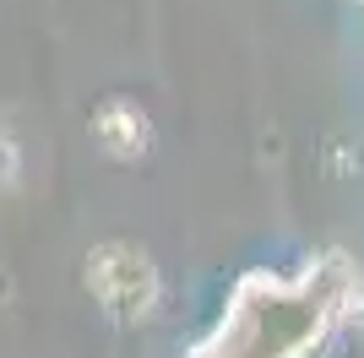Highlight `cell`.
<instances>
[{
    "label": "cell",
    "mask_w": 364,
    "mask_h": 358,
    "mask_svg": "<svg viewBox=\"0 0 364 358\" xmlns=\"http://www.w3.org/2000/svg\"><path fill=\"white\" fill-rule=\"evenodd\" d=\"M16 174H22V152H16L11 136H0V195L16 190Z\"/></svg>",
    "instance_id": "cell-3"
},
{
    "label": "cell",
    "mask_w": 364,
    "mask_h": 358,
    "mask_svg": "<svg viewBox=\"0 0 364 358\" xmlns=\"http://www.w3.org/2000/svg\"><path fill=\"white\" fill-rule=\"evenodd\" d=\"M92 136H98V147H104L109 158L131 163V158H141V152H147L152 125H147V114H141L131 98H109V104L92 114Z\"/></svg>",
    "instance_id": "cell-2"
},
{
    "label": "cell",
    "mask_w": 364,
    "mask_h": 358,
    "mask_svg": "<svg viewBox=\"0 0 364 358\" xmlns=\"http://www.w3.org/2000/svg\"><path fill=\"white\" fill-rule=\"evenodd\" d=\"M87 288L104 310L136 320V315L152 310V298H158V271H152V261L136 244H120V239H114V244H98V250L87 255Z\"/></svg>",
    "instance_id": "cell-1"
}]
</instances>
